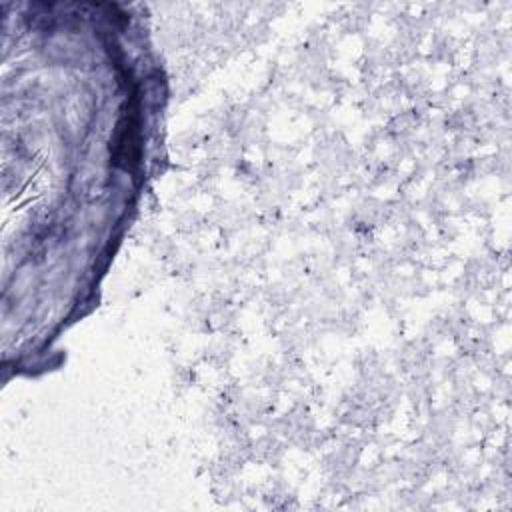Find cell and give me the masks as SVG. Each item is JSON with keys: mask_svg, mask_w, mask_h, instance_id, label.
<instances>
[{"mask_svg": "<svg viewBox=\"0 0 512 512\" xmlns=\"http://www.w3.org/2000/svg\"><path fill=\"white\" fill-rule=\"evenodd\" d=\"M112 158L114 164H118L124 170H134L140 158V114L138 106L128 104V110L122 114L116 136H114V146H112Z\"/></svg>", "mask_w": 512, "mask_h": 512, "instance_id": "obj_1", "label": "cell"}]
</instances>
